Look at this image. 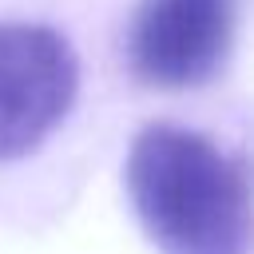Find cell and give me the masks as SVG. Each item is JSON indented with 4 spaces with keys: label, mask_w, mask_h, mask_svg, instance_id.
I'll use <instances>...</instances> for the list:
<instances>
[{
    "label": "cell",
    "mask_w": 254,
    "mask_h": 254,
    "mask_svg": "<svg viewBox=\"0 0 254 254\" xmlns=\"http://www.w3.org/2000/svg\"><path fill=\"white\" fill-rule=\"evenodd\" d=\"M234 0H139L127 56L143 87L190 91L210 83L234 48Z\"/></svg>",
    "instance_id": "obj_3"
},
{
    "label": "cell",
    "mask_w": 254,
    "mask_h": 254,
    "mask_svg": "<svg viewBox=\"0 0 254 254\" xmlns=\"http://www.w3.org/2000/svg\"><path fill=\"white\" fill-rule=\"evenodd\" d=\"M123 175L135 218L163 254H250V175L214 139L147 123Z\"/></svg>",
    "instance_id": "obj_1"
},
{
    "label": "cell",
    "mask_w": 254,
    "mask_h": 254,
    "mask_svg": "<svg viewBox=\"0 0 254 254\" xmlns=\"http://www.w3.org/2000/svg\"><path fill=\"white\" fill-rule=\"evenodd\" d=\"M79 60L44 24L0 20V163L32 155L71 111Z\"/></svg>",
    "instance_id": "obj_2"
}]
</instances>
